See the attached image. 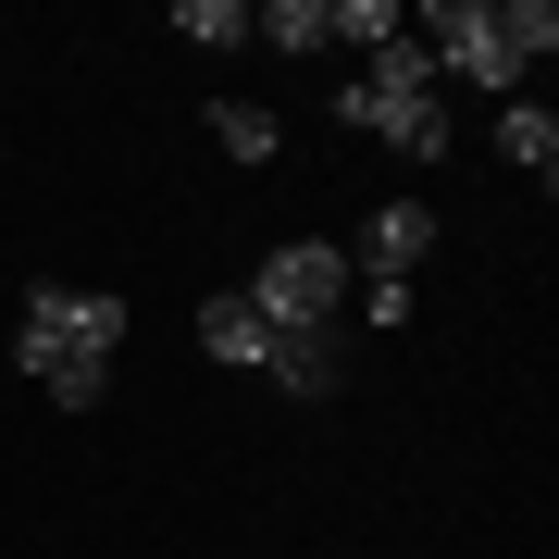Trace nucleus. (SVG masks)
<instances>
[{"mask_svg": "<svg viewBox=\"0 0 559 559\" xmlns=\"http://www.w3.org/2000/svg\"><path fill=\"white\" fill-rule=\"evenodd\" d=\"M237 299L274 323V336H336V311H348V249H336V237H286V249H261V274L237 286Z\"/></svg>", "mask_w": 559, "mask_h": 559, "instance_id": "f257e3e1", "label": "nucleus"}, {"mask_svg": "<svg viewBox=\"0 0 559 559\" xmlns=\"http://www.w3.org/2000/svg\"><path fill=\"white\" fill-rule=\"evenodd\" d=\"M411 50L436 62V87H485V100H522V62L498 50V0H423L411 13Z\"/></svg>", "mask_w": 559, "mask_h": 559, "instance_id": "f03ea898", "label": "nucleus"}, {"mask_svg": "<svg viewBox=\"0 0 559 559\" xmlns=\"http://www.w3.org/2000/svg\"><path fill=\"white\" fill-rule=\"evenodd\" d=\"M336 124L373 138V150H399V162H448V150H460V138H448V87H436V100H385V87L336 75Z\"/></svg>", "mask_w": 559, "mask_h": 559, "instance_id": "7ed1b4c3", "label": "nucleus"}, {"mask_svg": "<svg viewBox=\"0 0 559 559\" xmlns=\"http://www.w3.org/2000/svg\"><path fill=\"white\" fill-rule=\"evenodd\" d=\"M423 261H436V212H423V200H385L348 237V286H423Z\"/></svg>", "mask_w": 559, "mask_h": 559, "instance_id": "20e7f679", "label": "nucleus"}, {"mask_svg": "<svg viewBox=\"0 0 559 559\" xmlns=\"http://www.w3.org/2000/svg\"><path fill=\"white\" fill-rule=\"evenodd\" d=\"M25 323H38V336H62V348H87V360H112L138 311H124L112 286H50V274H38V286H25Z\"/></svg>", "mask_w": 559, "mask_h": 559, "instance_id": "39448f33", "label": "nucleus"}, {"mask_svg": "<svg viewBox=\"0 0 559 559\" xmlns=\"http://www.w3.org/2000/svg\"><path fill=\"white\" fill-rule=\"evenodd\" d=\"M13 373L38 385L50 411H100V399H112V360H87V348H62V336H38V323H25V336H13Z\"/></svg>", "mask_w": 559, "mask_h": 559, "instance_id": "423d86ee", "label": "nucleus"}, {"mask_svg": "<svg viewBox=\"0 0 559 559\" xmlns=\"http://www.w3.org/2000/svg\"><path fill=\"white\" fill-rule=\"evenodd\" d=\"M200 360H224V373H261V360H274V323H261L237 286H212V299H200Z\"/></svg>", "mask_w": 559, "mask_h": 559, "instance_id": "0eeeda50", "label": "nucleus"}, {"mask_svg": "<svg viewBox=\"0 0 559 559\" xmlns=\"http://www.w3.org/2000/svg\"><path fill=\"white\" fill-rule=\"evenodd\" d=\"M261 373H274L286 399H311V411H323V399L348 385V348H336V336H274V360H261Z\"/></svg>", "mask_w": 559, "mask_h": 559, "instance_id": "6e6552de", "label": "nucleus"}, {"mask_svg": "<svg viewBox=\"0 0 559 559\" xmlns=\"http://www.w3.org/2000/svg\"><path fill=\"white\" fill-rule=\"evenodd\" d=\"M498 150H510V175H559V112L535 100V87H522V100H498Z\"/></svg>", "mask_w": 559, "mask_h": 559, "instance_id": "1a4fd4ad", "label": "nucleus"}, {"mask_svg": "<svg viewBox=\"0 0 559 559\" xmlns=\"http://www.w3.org/2000/svg\"><path fill=\"white\" fill-rule=\"evenodd\" d=\"M399 25H411L399 0H323V38H336V50H360V62H373L385 38H399Z\"/></svg>", "mask_w": 559, "mask_h": 559, "instance_id": "9d476101", "label": "nucleus"}, {"mask_svg": "<svg viewBox=\"0 0 559 559\" xmlns=\"http://www.w3.org/2000/svg\"><path fill=\"white\" fill-rule=\"evenodd\" d=\"M249 38L261 50H336L323 38V0H249Z\"/></svg>", "mask_w": 559, "mask_h": 559, "instance_id": "9b49d317", "label": "nucleus"}, {"mask_svg": "<svg viewBox=\"0 0 559 559\" xmlns=\"http://www.w3.org/2000/svg\"><path fill=\"white\" fill-rule=\"evenodd\" d=\"M498 50L522 62V75H535V62L559 50V0H498Z\"/></svg>", "mask_w": 559, "mask_h": 559, "instance_id": "f8f14e48", "label": "nucleus"}, {"mask_svg": "<svg viewBox=\"0 0 559 559\" xmlns=\"http://www.w3.org/2000/svg\"><path fill=\"white\" fill-rule=\"evenodd\" d=\"M212 138H224V162H274V150H286V124L261 112V100H212Z\"/></svg>", "mask_w": 559, "mask_h": 559, "instance_id": "ddd939ff", "label": "nucleus"}, {"mask_svg": "<svg viewBox=\"0 0 559 559\" xmlns=\"http://www.w3.org/2000/svg\"><path fill=\"white\" fill-rule=\"evenodd\" d=\"M360 87H385V100H436V62L411 50V25H399V38H385L373 62H360Z\"/></svg>", "mask_w": 559, "mask_h": 559, "instance_id": "4468645a", "label": "nucleus"}, {"mask_svg": "<svg viewBox=\"0 0 559 559\" xmlns=\"http://www.w3.org/2000/svg\"><path fill=\"white\" fill-rule=\"evenodd\" d=\"M175 38L187 50H249V0H175Z\"/></svg>", "mask_w": 559, "mask_h": 559, "instance_id": "2eb2a0df", "label": "nucleus"}]
</instances>
